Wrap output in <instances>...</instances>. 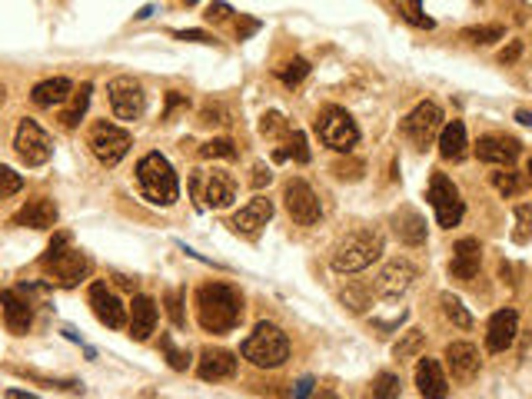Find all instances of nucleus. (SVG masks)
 Instances as JSON below:
<instances>
[{
    "mask_svg": "<svg viewBox=\"0 0 532 399\" xmlns=\"http://www.w3.org/2000/svg\"><path fill=\"white\" fill-rule=\"evenodd\" d=\"M519 54H522V47H519V43H513L509 50H503V54H499V60H503V64H513V60H516Z\"/></svg>",
    "mask_w": 532,
    "mask_h": 399,
    "instance_id": "51",
    "label": "nucleus"
},
{
    "mask_svg": "<svg viewBox=\"0 0 532 399\" xmlns=\"http://www.w3.org/2000/svg\"><path fill=\"white\" fill-rule=\"evenodd\" d=\"M47 266V273H50V280H54L57 287H77L81 280H87L90 276V260H87V253H81V249L67 247L57 260L43 263Z\"/></svg>",
    "mask_w": 532,
    "mask_h": 399,
    "instance_id": "12",
    "label": "nucleus"
},
{
    "mask_svg": "<svg viewBox=\"0 0 532 399\" xmlns=\"http://www.w3.org/2000/svg\"><path fill=\"white\" fill-rule=\"evenodd\" d=\"M316 134L329 150L336 153H350L359 143V127L343 107H323L320 117H316Z\"/></svg>",
    "mask_w": 532,
    "mask_h": 399,
    "instance_id": "5",
    "label": "nucleus"
},
{
    "mask_svg": "<svg viewBox=\"0 0 532 399\" xmlns=\"http://www.w3.org/2000/svg\"><path fill=\"white\" fill-rule=\"evenodd\" d=\"M393 4H396V14L403 17L406 24H412V27H423V30L436 27V20L423 14V0H393Z\"/></svg>",
    "mask_w": 532,
    "mask_h": 399,
    "instance_id": "30",
    "label": "nucleus"
},
{
    "mask_svg": "<svg viewBox=\"0 0 532 399\" xmlns=\"http://www.w3.org/2000/svg\"><path fill=\"white\" fill-rule=\"evenodd\" d=\"M516 333H519V313L516 310H499L492 313L490 326H486V349L490 353H505L509 346L516 343Z\"/></svg>",
    "mask_w": 532,
    "mask_h": 399,
    "instance_id": "15",
    "label": "nucleus"
},
{
    "mask_svg": "<svg viewBox=\"0 0 532 399\" xmlns=\"http://www.w3.org/2000/svg\"><path fill=\"white\" fill-rule=\"evenodd\" d=\"M14 150L27 166H43L54 157V140L47 137V130L37 120H20L14 137Z\"/></svg>",
    "mask_w": 532,
    "mask_h": 399,
    "instance_id": "10",
    "label": "nucleus"
},
{
    "mask_svg": "<svg viewBox=\"0 0 532 399\" xmlns=\"http://www.w3.org/2000/svg\"><path fill=\"white\" fill-rule=\"evenodd\" d=\"M393 223H396L393 226L396 236H399L406 247H423L426 243V220L416 213V210H410V207L399 210V213L393 217Z\"/></svg>",
    "mask_w": 532,
    "mask_h": 399,
    "instance_id": "27",
    "label": "nucleus"
},
{
    "mask_svg": "<svg viewBox=\"0 0 532 399\" xmlns=\"http://www.w3.org/2000/svg\"><path fill=\"white\" fill-rule=\"evenodd\" d=\"M70 94H73V83H70L67 77H50V81L37 83V87L30 90V100H34L37 107H57V104H64Z\"/></svg>",
    "mask_w": 532,
    "mask_h": 399,
    "instance_id": "28",
    "label": "nucleus"
},
{
    "mask_svg": "<svg viewBox=\"0 0 532 399\" xmlns=\"http://www.w3.org/2000/svg\"><path fill=\"white\" fill-rule=\"evenodd\" d=\"M476 157L482 164L513 166V160L519 157V140L505 137V134H486L476 143Z\"/></svg>",
    "mask_w": 532,
    "mask_h": 399,
    "instance_id": "19",
    "label": "nucleus"
},
{
    "mask_svg": "<svg viewBox=\"0 0 532 399\" xmlns=\"http://www.w3.org/2000/svg\"><path fill=\"white\" fill-rule=\"evenodd\" d=\"M492 187L503 193V196H516L522 190V177H519L516 170H499V173H492Z\"/></svg>",
    "mask_w": 532,
    "mask_h": 399,
    "instance_id": "36",
    "label": "nucleus"
},
{
    "mask_svg": "<svg viewBox=\"0 0 532 399\" xmlns=\"http://www.w3.org/2000/svg\"><path fill=\"white\" fill-rule=\"evenodd\" d=\"M259 130L266 134V137H280V134H289V124H287V117L283 113H266L263 117V124H259Z\"/></svg>",
    "mask_w": 532,
    "mask_h": 399,
    "instance_id": "42",
    "label": "nucleus"
},
{
    "mask_svg": "<svg viewBox=\"0 0 532 399\" xmlns=\"http://www.w3.org/2000/svg\"><path fill=\"white\" fill-rule=\"evenodd\" d=\"M469 153V140H466V124L463 120H450V124L439 130V157L459 164Z\"/></svg>",
    "mask_w": 532,
    "mask_h": 399,
    "instance_id": "23",
    "label": "nucleus"
},
{
    "mask_svg": "<svg viewBox=\"0 0 532 399\" xmlns=\"http://www.w3.org/2000/svg\"><path fill=\"white\" fill-rule=\"evenodd\" d=\"M293 393H297V396H310V393H313V380H300Z\"/></svg>",
    "mask_w": 532,
    "mask_h": 399,
    "instance_id": "52",
    "label": "nucleus"
},
{
    "mask_svg": "<svg viewBox=\"0 0 532 399\" xmlns=\"http://www.w3.org/2000/svg\"><path fill=\"white\" fill-rule=\"evenodd\" d=\"M157 303H153L150 296H134V306H130V336L143 343V340H150L153 326H157Z\"/></svg>",
    "mask_w": 532,
    "mask_h": 399,
    "instance_id": "24",
    "label": "nucleus"
},
{
    "mask_svg": "<svg viewBox=\"0 0 532 399\" xmlns=\"http://www.w3.org/2000/svg\"><path fill=\"white\" fill-rule=\"evenodd\" d=\"M230 14H233V11L227 7V4H220V0H217V4H210V11H206V17H210V20H227Z\"/></svg>",
    "mask_w": 532,
    "mask_h": 399,
    "instance_id": "49",
    "label": "nucleus"
},
{
    "mask_svg": "<svg viewBox=\"0 0 532 399\" xmlns=\"http://www.w3.org/2000/svg\"><path fill=\"white\" fill-rule=\"evenodd\" d=\"M183 4H187V7H193V4H197V0H183Z\"/></svg>",
    "mask_w": 532,
    "mask_h": 399,
    "instance_id": "54",
    "label": "nucleus"
},
{
    "mask_svg": "<svg viewBox=\"0 0 532 399\" xmlns=\"http://www.w3.org/2000/svg\"><path fill=\"white\" fill-rule=\"evenodd\" d=\"M529 180H532V160H529Z\"/></svg>",
    "mask_w": 532,
    "mask_h": 399,
    "instance_id": "55",
    "label": "nucleus"
},
{
    "mask_svg": "<svg viewBox=\"0 0 532 399\" xmlns=\"http://www.w3.org/2000/svg\"><path fill=\"white\" fill-rule=\"evenodd\" d=\"M382 257V234L380 230H356L333 249V270L336 273H359Z\"/></svg>",
    "mask_w": 532,
    "mask_h": 399,
    "instance_id": "4",
    "label": "nucleus"
},
{
    "mask_svg": "<svg viewBox=\"0 0 532 399\" xmlns=\"http://www.w3.org/2000/svg\"><path fill=\"white\" fill-rule=\"evenodd\" d=\"M283 200H287V213L300 226H313L323 217V203H320V196H316L306 180H289L287 190H283Z\"/></svg>",
    "mask_w": 532,
    "mask_h": 399,
    "instance_id": "11",
    "label": "nucleus"
},
{
    "mask_svg": "<svg viewBox=\"0 0 532 399\" xmlns=\"http://www.w3.org/2000/svg\"><path fill=\"white\" fill-rule=\"evenodd\" d=\"M240 353L259 370H276V366H283L289 359V340L287 333L274 326V323H259L257 330L243 340Z\"/></svg>",
    "mask_w": 532,
    "mask_h": 399,
    "instance_id": "3",
    "label": "nucleus"
},
{
    "mask_svg": "<svg viewBox=\"0 0 532 399\" xmlns=\"http://www.w3.org/2000/svg\"><path fill=\"white\" fill-rule=\"evenodd\" d=\"M479 263H482V247H479L476 236H463L456 247H452V260H450V276L452 280H476Z\"/></svg>",
    "mask_w": 532,
    "mask_h": 399,
    "instance_id": "16",
    "label": "nucleus"
},
{
    "mask_svg": "<svg viewBox=\"0 0 532 399\" xmlns=\"http://www.w3.org/2000/svg\"><path fill=\"white\" fill-rule=\"evenodd\" d=\"M439 303H443V313H446V319H452V323H456L459 330H469V326H473V317H469V310H466V306L459 303V300H456L452 293H443V296H439Z\"/></svg>",
    "mask_w": 532,
    "mask_h": 399,
    "instance_id": "32",
    "label": "nucleus"
},
{
    "mask_svg": "<svg viewBox=\"0 0 532 399\" xmlns=\"http://www.w3.org/2000/svg\"><path fill=\"white\" fill-rule=\"evenodd\" d=\"M306 73H310V64H306L303 57H297V60H289L287 67L280 70V81L287 83V87H297V83H300Z\"/></svg>",
    "mask_w": 532,
    "mask_h": 399,
    "instance_id": "40",
    "label": "nucleus"
},
{
    "mask_svg": "<svg viewBox=\"0 0 532 399\" xmlns=\"http://www.w3.org/2000/svg\"><path fill=\"white\" fill-rule=\"evenodd\" d=\"M429 203L436 210L439 226H446V230L459 226V220H463V213H466V203H463V196H459V187H456L446 173H433V180H429Z\"/></svg>",
    "mask_w": 532,
    "mask_h": 399,
    "instance_id": "8",
    "label": "nucleus"
},
{
    "mask_svg": "<svg viewBox=\"0 0 532 399\" xmlns=\"http://www.w3.org/2000/svg\"><path fill=\"white\" fill-rule=\"evenodd\" d=\"M270 177H274V173H270L266 166H257V170H253V187H263V183H270Z\"/></svg>",
    "mask_w": 532,
    "mask_h": 399,
    "instance_id": "50",
    "label": "nucleus"
},
{
    "mask_svg": "<svg viewBox=\"0 0 532 399\" xmlns=\"http://www.w3.org/2000/svg\"><path fill=\"white\" fill-rule=\"evenodd\" d=\"M516 220H519L516 240L519 243H526L529 234H532V207H516Z\"/></svg>",
    "mask_w": 532,
    "mask_h": 399,
    "instance_id": "45",
    "label": "nucleus"
},
{
    "mask_svg": "<svg viewBox=\"0 0 532 399\" xmlns=\"http://www.w3.org/2000/svg\"><path fill=\"white\" fill-rule=\"evenodd\" d=\"M137 183H140V193L150 200L153 207H170V203H177L180 180L164 153H147V157L140 160Z\"/></svg>",
    "mask_w": 532,
    "mask_h": 399,
    "instance_id": "2",
    "label": "nucleus"
},
{
    "mask_svg": "<svg viewBox=\"0 0 532 399\" xmlns=\"http://www.w3.org/2000/svg\"><path fill=\"white\" fill-rule=\"evenodd\" d=\"M200 157L206 160H236V147H233V140H210L200 147Z\"/></svg>",
    "mask_w": 532,
    "mask_h": 399,
    "instance_id": "35",
    "label": "nucleus"
},
{
    "mask_svg": "<svg viewBox=\"0 0 532 399\" xmlns=\"http://www.w3.org/2000/svg\"><path fill=\"white\" fill-rule=\"evenodd\" d=\"M90 306H94V317L110 330H123L127 326V306L110 293L107 283H94L90 287Z\"/></svg>",
    "mask_w": 532,
    "mask_h": 399,
    "instance_id": "14",
    "label": "nucleus"
},
{
    "mask_svg": "<svg viewBox=\"0 0 532 399\" xmlns=\"http://www.w3.org/2000/svg\"><path fill=\"white\" fill-rule=\"evenodd\" d=\"M160 346H164V353H166V363H170V366H173L177 372H183L187 366H190V353H180L170 336H164V340H160Z\"/></svg>",
    "mask_w": 532,
    "mask_h": 399,
    "instance_id": "41",
    "label": "nucleus"
},
{
    "mask_svg": "<svg viewBox=\"0 0 532 399\" xmlns=\"http://www.w3.org/2000/svg\"><path fill=\"white\" fill-rule=\"evenodd\" d=\"M516 120H519V124L532 127V113H529V111H519V113H516Z\"/></svg>",
    "mask_w": 532,
    "mask_h": 399,
    "instance_id": "53",
    "label": "nucleus"
},
{
    "mask_svg": "<svg viewBox=\"0 0 532 399\" xmlns=\"http://www.w3.org/2000/svg\"><path fill=\"white\" fill-rule=\"evenodd\" d=\"M90 94H94V87H90V83H83L77 94H70V107L60 113V124L67 127V130H73V127L83 120V113H87V107H90Z\"/></svg>",
    "mask_w": 532,
    "mask_h": 399,
    "instance_id": "29",
    "label": "nucleus"
},
{
    "mask_svg": "<svg viewBox=\"0 0 532 399\" xmlns=\"http://www.w3.org/2000/svg\"><path fill=\"white\" fill-rule=\"evenodd\" d=\"M297 160V164H310V147H306V134L303 130H293L287 134V150L276 153V160Z\"/></svg>",
    "mask_w": 532,
    "mask_h": 399,
    "instance_id": "31",
    "label": "nucleus"
},
{
    "mask_svg": "<svg viewBox=\"0 0 532 399\" xmlns=\"http://www.w3.org/2000/svg\"><path fill=\"white\" fill-rule=\"evenodd\" d=\"M177 107H187V100H183V96H180L177 90H173V94H166V111H164L166 120L173 117V111H177Z\"/></svg>",
    "mask_w": 532,
    "mask_h": 399,
    "instance_id": "48",
    "label": "nucleus"
},
{
    "mask_svg": "<svg viewBox=\"0 0 532 399\" xmlns=\"http://www.w3.org/2000/svg\"><path fill=\"white\" fill-rule=\"evenodd\" d=\"M130 147H134L130 130H123V127L117 124L100 120V124H94V130H90V150H94V157L104 166H117L123 157L130 153Z\"/></svg>",
    "mask_w": 532,
    "mask_h": 399,
    "instance_id": "7",
    "label": "nucleus"
},
{
    "mask_svg": "<svg viewBox=\"0 0 532 399\" xmlns=\"http://www.w3.org/2000/svg\"><path fill=\"white\" fill-rule=\"evenodd\" d=\"M463 37L469 43H496L505 37V30L499 27V24H482V27H469L463 30Z\"/></svg>",
    "mask_w": 532,
    "mask_h": 399,
    "instance_id": "34",
    "label": "nucleus"
},
{
    "mask_svg": "<svg viewBox=\"0 0 532 399\" xmlns=\"http://www.w3.org/2000/svg\"><path fill=\"white\" fill-rule=\"evenodd\" d=\"M412 280H416V266L410 260H389L376 276V296L396 300L412 287Z\"/></svg>",
    "mask_w": 532,
    "mask_h": 399,
    "instance_id": "13",
    "label": "nucleus"
},
{
    "mask_svg": "<svg viewBox=\"0 0 532 399\" xmlns=\"http://www.w3.org/2000/svg\"><path fill=\"white\" fill-rule=\"evenodd\" d=\"M270 217H274V200H266V196H253L240 213H233L230 226L243 236H257L259 230L270 223Z\"/></svg>",
    "mask_w": 532,
    "mask_h": 399,
    "instance_id": "17",
    "label": "nucleus"
},
{
    "mask_svg": "<svg viewBox=\"0 0 532 399\" xmlns=\"http://www.w3.org/2000/svg\"><path fill=\"white\" fill-rule=\"evenodd\" d=\"M240 317H243V300L227 283H206L197 289V319L206 333H230Z\"/></svg>",
    "mask_w": 532,
    "mask_h": 399,
    "instance_id": "1",
    "label": "nucleus"
},
{
    "mask_svg": "<svg viewBox=\"0 0 532 399\" xmlns=\"http://www.w3.org/2000/svg\"><path fill=\"white\" fill-rule=\"evenodd\" d=\"M233 200H236V180H233L227 170H213V173L206 177L204 203L213 210H223V207H230Z\"/></svg>",
    "mask_w": 532,
    "mask_h": 399,
    "instance_id": "22",
    "label": "nucleus"
},
{
    "mask_svg": "<svg viewBox=\"0 0 532 399\" xmlns=\"http://www.w3.org/2000/svg\"><path fill=\"white\" fill-rule=\"evenodd\" d=\"M177 41H197V43H213V37L210 34H204V30H177L173 34Z\"/></svg>",
    "mask_w": 532,
    "mask_h": 399,
    "instance_id": "47",
    "label": "nucleus"
},
{
    "mask_svg": "<svg viewBox=\"0 0 532 399\" xmlns=\"http://www.w3.org/2000/svg\"><path fill=\"white\" fill-rule=\"evenodd\" d=\"M0 306H4L7 330L14 333V336H24V333L30 330V323H34V310H30V303L24 300V293H20V289H4V293H0Z\"/></svg>",
    "mask_w": 532,
    "mask_h": 399,
    "instance_id": "18",
    "label": "nucleus"
},
{
    "mask_svg": "<svg viewBox=\"0 0 532 399\" xmlns=\"http://www.w3.org/2000/svg\"><path fill=\"white\" fill-rule=\"evenodd\" d=\"M446 363L456 380H473L479 372V349L473 343H450L446 346Z\"/></svg>",
    "mask_w": 532,
    "mask_h": 399,
    "instance_id": "25",
    "label": "nucleus"
},
{
    "mask_svg": "<svg viewBox=\"0 0 532 399\" xmlns=\"http://www.w3.org/2000/svg\"><path fill=\"white\" fill-rule=\"evenodd\" d=\"M373 396H380V399L399 396V376H393V372H380L376 383H373Z\"/></svg>",
    "mask_w": 532,
    "mask_h": 399,
    "instance_id": "39",
    "label": "nucleus"
},
{
    "mask_svg": "<svg viewBox=\"0 0 532 399\" xmlns=\"http://www.w3.org/2000/svg\"><path fill=\"white\" fill-rule=\"evenodd\" d=\"M200 124H230V113L223 111L220 104H206L204 111H200Z\"/></svg>",
    "mask_w": 532,
    "mask_h": 399,
    "instance_id": "44",
    "label": "nucleus"
},
{
    "mask_svg": "<svg viewBox=\"0 0 532 399\" xmlns=\"http://www.w3.org/2000/svg\"><path fill=\"white\" fill-rule=\"evenodd\" d=\"M14 223L17 226H30V230H50L57 223V207L47 196H37V200H30L27 207L17 213Z\"/></svg>",
    "mask_w": 532,
    "mask_h": 399,
    "instance_id": "26",
    "label": "nucleus"
},
{
    "mask_svg": "<svg viewBox=\"0 0 532 399\" xmlns=\"http://www.w3.org/2000/svg\"><path fill=\"white\" fill-rule=\"evenodd\" d=\"M24 190V177L11 170V166H0V200H7V196H14V193Z\"/></svg>",
    "mask_w": 532,
    "mask_h": 399,
    "instance_id": "37",
    "label": "nucleus"
},
{
    "mask_svg": "<svg viewBox=\"0 0 532 399\" xmlns=\"http://www.w3.org/2000/svg\"><path fill=\"white\" fill-rule=\"evenodd\" d=\"M70 247V234H57L54 240H50V247H47V253H43V260L41 263H50V260H57L64 249Z\"/></svg>",
    "mask_w": 532,
    "mask_h": 399,
    "instance_id": "46",
    "label": "nucleus"
},
{
    "mask_svg": "<svg viewBox=\"0 0 532 399\" xmlns=\"http://www.w3.org/2000/svg\"><path fill=\"white\" fill-rule=\"evenodd\" d=\"M200 380L204 383H223V380H233L236 376V357L227 353V349H206L204 357H200Z\"/></svg>",
    "mask_w": 532,
    "mask_h": 399,
    "instance_id": "21",
    "label": "nucleus"
},
{
    "mask_svg": "<svg viewBox=\"0 0 532 399\" xmlns=\"http://www.w3.org/2000/svg\"><path fill=\"white\" fill-rule=\"evenodd\" d=\"M423 346H426L423 330H406V336L393 346V357L396 359H412V357H420V353H423Z\"/></svg>",
    "mask_w": 532,
    "mask_h": 399,
    "instance_id": "33",
    "label": "nucleus"
},
{
    "mask_svg": "<svg viewBox=\"0 0 532 399\" xmlns=\"http://www.w3.org/2000/svg\"><path fill=\"white\" fill-rule=\"evenodd\" d=\"M166 313H170V319H173V326H183V293L180 289H170L166 293Z\"/></svg>",
    "mask_w": 532,
    "mask_h": 399,
    "instance_id": "43",
    "label": "nucleus"
},
{
    "mask_svg": "<svg viewBox=\"0 0 532 399\" xmlns=\"http://www.w3.org/2000/svg\"><path fill=\"white\" fill-rule=\"evenodd\" d=\"M107 96L110 111H113L117 120H140L143 111H147V94L134 77H113L107 83Z\"/></svg>",
    "mask_w": 532,
    "mask_h": 399,
    "instance_id": "9",
    "label": "nucleus"
},
{
    "mask_svg": "<svg viewBox=\"0 0 532 399\" xmlns=\"http://www.w3.org/2000/svg\"><path fill=\"white\" fill-rule=\"evenodd\" d=\"M416 389H420V396L426 399H446L450 396V380H446V372L439 366V359H420V366H416Z\"/></svg>",
    "mask_w": 532,
    "mask_h": 399,
    "instance_id": "20",
    "label": "nucleus"
},
{
    "mask_svg": "<svg viewBox=\"0 0 532 399\" xmlns=\"http://www.w3.org/2000/svg\"><path fill=\"white\" fill-rule=\"evenodd\" d=\"M439 130H443V107L433 100L416 104L412 113H406V120H403V137L410 140L416 150H426L439 137Z\"/></svg>",
    "mask_w": 532,
    "mask_h": 399,
    "instance_id": "6",
    "label": "nucleus"
},
{
    "mask_svg": "<svg viewBox=\"0 0 532 399\" xmlns=\"http://www.w3.org/2000/svg\"><path fill=\"white\" fill-rule=\"evenodd\" d=\"M340 300H343L346 306H350L353 313H363V310L369 306V293H366L363 287H356V283H350V287H346V289L340 293Z\"/></svg>",
    "mask_w": 532,
    "mask_h": 399,
    "instance_id": "38",
    "label": "nucleus"
}]
</instances>
